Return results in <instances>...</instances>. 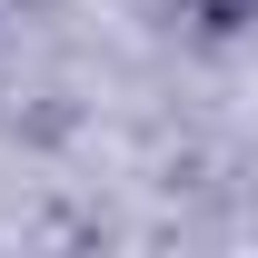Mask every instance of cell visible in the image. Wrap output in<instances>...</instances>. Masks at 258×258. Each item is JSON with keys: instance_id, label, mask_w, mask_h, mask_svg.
Masks as SVG:
<instances>
[{"instance_id": "obj_1", "label": "cell", "mask_w": 258, "mask_h": 258, "mask_svg": "<svg viewBox=\"0 0 258 258\" xmlns=\"http://www.w3.org/2000/svg\"><path fill=\"white\" fill-rule=\"evenodd\" d=\"M199 30H238V20H258V0H179Z\"/></svg>"}]
</instances>
